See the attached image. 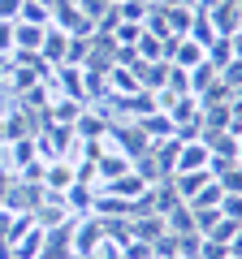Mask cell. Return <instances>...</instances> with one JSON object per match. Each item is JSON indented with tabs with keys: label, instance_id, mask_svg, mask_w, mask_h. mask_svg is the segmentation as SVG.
<instances>
[{
	"label": "cell",
	"instance_id": "6da1fadb",
	"mask_svg": "<svg viewBox=\"0 0 242 259\" xmlns=\"http://www.w3.org/2000/svg\"><path fill=\"white\" fill-rule=\"evenodd\" d=\"M100 242H104V221L95 212L78 216V221H74V259H87Z\"/></svg>",
	"mask_w": 242,
	"mask_h": 259
},
{
	"label": "cell",
	"instance_id": "ffe728a7",
	"mask_svg": "<svg viewBox=\"0 0 242 259\" xmlns=\"http://www.w3.org/2000/svg\"><path fill=\"white\" fill-rule=\"evenodd\" d=\"M165 91L169 95H190V74H186V69H177V65H169V69H165Z\"/></svg>",
	"mask_w": 242,
	"mask_h": 259
},
{
	"label": "cell",
	"instance_id": "277c9868",
	"mask_svg": "<svg viewBox=\"0 0 242 259\" xmlns=\"http://www.w3.org/2000/svg\"><path fill=\"white\" fill-rule=\"evenodd\" d=\"M74 182H78V177H74V164H69V160H48V173H44V194H56V199H61V194H65Z\"/></svg>",
	"mask_w": 242,
	"mask_h": 259
},
{
	"label": "cell",
	"instance_id": "4316f807",
	"mask_svg": "<svg viewBox=\"0 0 242 259\" xmlns=\"http://www.w3.org/2000/svg\"><path fill=\"white\" fill-rule=\"evenodd\" d=\"M9 242H13V216L0 207V259H9Z\"/></svg>",
	"mask_w": 242,
	"mask_h": 259
},
{
	"label": "cell",
	"instance_id": "7a4b0ae2",
	"mask_svg": "<svg viewBox=\"0 0 242 259\" xmlns=\"http://www.w3.org/2000/svg\"><path fill=\"white\" fill-rule=\"evenodd\" d=\"M39 259H74V221H65V225H56V229L44 233Z\"/></svg>",
	"mask_w": 242,
	"mask_h": 259
},
{
	"label": "cell",
	"instance_id": "d4e9b609",
	"mask_svg": "<svg viewBox=\"0 0 242 259\" xmlns=\"http://www.w3.org/2000/svg\"><path fill=\"white\" fill-rule=\"evenodd\" d=\"M112 13H117L121 22H143V13H147V0H121V5H112Z\"/></svg>",
	"mask_w": 242,
	"mask_h": 259
},
{
	"label": "cell",
	"instance_id": "8fae6325",
	"mask_svg": "<svg viewBox=\"0 0 242 259\" xmlns=\"http://www.w3.org/2000/svg\"><path fill=\"white\" fill-rule=\"evenodd\" d=\"M121 173H130V156H121V151L108 147L100 160H95V186L112 182V177H121Z\"/></svg>",
	"mask_w": 242,
	"mask_h": 259
},
{
	"label": "cell",
	"instance_id": "44dd1931",
	"mask_svg": "<svg viewBox=\"0 0 242 259\" xmlns=\"http://www.w3.org/2000/svg\"><path fill=\"white\" fill-rule=\"evenodd\" d=\"M139 35H143V22H117V26H112V44L117 48H134Z\"/></svg>",
	"mask_w": 242,
	"mask_h": 259
},
{
	"label": "cell",
	"instance_id": "ac0fdd59",
	"mask_svg": "<svg viewBox=\"0 0 242 259\" xmlns=\"http://www.w3.org/2000/svg\"><path fill=\"white\" fill-rule=\"evenodd\" d=\"M134 52H139V61H165V39H156V35L143 30L139 44H134Z\"/></svg>",
	"mask_w": 242,
	"mask_h": 259
},
{
	"label": "cell",
	"instance_id": "f1b7e54d",
	"mask_svg": "<svg viewBox=\"0 0 242 259\" xmlns=\"http://www.w3.org/2000/svg\"><path fill=\"white\" fill-rule=\"evenodd\" d=\"M221 216H229V221L242 225V194H225L221 199Z\"/></svg>",
	"mask_w": 242,
	"mask_h": 259
},
{
	"label": "cell",
	"instance_id": "f35d334b",
	"mask_svg": "<svg viewBox=\"0 0 242 259\" xmlns=\"http://www.w3.org/2000/svg\"><path fill=\"white\" fill-rule=\"evenodd\" d=\"M233 160H238V164H242V134H238V156H233Z\"/></svg>",
	"mask_w": 242,
	"mask_h": 259
},
{
	"label": "cell",
	"instance_id": "603a6c76",
	"mask_svg": "<svg viewBox=\"0 0 242 259\" xmlns=\"http://www.w3.org/2000/svg\"><path fill=\"white\" fill-rule=\"evenodd\" d=\"M186 74H190V95H199L204 87H212V82H216V69H212L208 61H199L195 69H186Z\"/></svg>",
	"mask_w": 242,
	"mask_h": 259
},
{
	"label": "cell",
	"instance_id": "74e56055",
	"mask_svg": "<svg viewBox=\"0 0 242 259\" xmlns=\"http://www.w3.org/2000/svg\"><path fill=\"white\" fill-rule=\"evenodd\" d=\"M233 9H238V30H242V0H238V5H233Z\"/></svg>",
	"mask_w": 242,
	"mask_h": 259
},
{
	"label": "cell",
	"instance_id": "4dcf8cb0",
	"mask_svg": "<svg viewBox=\"0 0 242 259\" xmlns=\"http://www.w3.org/2000/svg\"><path fill=\"white\" fill-rule=\"evenodd\" d=\"M216 78H221V82H225V87H229V91H233V87L242 82V61H229V65H225V69H221V74H216Z\"/></svg>",
	"mask_w": 242,
	"mask_h": 259
},
{
	"label": "cell",
	"instance_id": "52a82bcc",
	"mask_svg": "<svg viewBox=\"0 0 242 259\" xmlns=\"http://www.w3.org/2000/svg\"><path fill=\"white\" fill-rule=\"evenodd\" d=\"M52 74H56V82H61V91H65L69 100L87 104V74H83V65H56Z\"/></svg>",
	"mask_w": 242,
	"mask_h": 259
},
{
	"label": "cell",
	"instance_id": "30bf717a",
	"mask_svg": "<svg viewBox=\"0 0 242 259\" xmlns=\"http://www.w3.org/2000/svg\"><path fill=\"white\" fill-rule=\"evenodd\" d=\"M195 168H208V147L204 143H182L177 147V160H173V173H195Z\"/></svg>",
	"mask_w": 242,
	"mask_h": 259
},
{
	"label": "cell",
	"instance_id": "4fadbf2b",
	"mask_svg": "<svg viewBox=\"0 0 242 259\" xmlns=\"http://www.w3.org/2000/svg\"><path fill=\"white\" fill-rule=\"evenodd\" d=\"M48 26H30V22H13V52H39Z\"/></svg>",
	"mask_w": 242,
	"mask_h": 259
},
{
	"label": "cell",
	"instance_id": "5b68a950",
	"mask_svg": "<svg viewBox=\"0 0 242 259\" xmlns=\"http://www.w3.org/2000/svg\"><path fill=\"white\" fill-rule=\"evenodd\" d=\"M65 52H69V35L61 26H48L44 30V44H39V56L56 69V65H65Z\"/></svg>",
	"mask_w": 242,
	"mask_h": 259
},
{
	"label": "cell",
	"instance_id": "836d02e7",
	"mask_svg": "<svg viewBox=\"0 0 242 259\" xmlns=\"http://www.w3.org/2000/svg\"><path fill=\"white\" fill-rule=\"evenodd\" d=\"M160 5H169V9H195L199 0H160Z\"/></svg>",
	"mask_w": 242,
	"mask_h": 259
},
{
	"label": "cell",
	"instance_id": "ba28073f",
	"mask_svg": "<svg viewBox=\"0 0 242 259\" xmlns=\"http://www.w3.org/2000/svg\"><path fill=\"white\" fill-rule=\"evenodd\" d=\"M108 112H100V108H83L78 112V121H74V134L78 139H104L108 134Z\"/></svg>",
	"mask_w": 242,
	"mask_h": 259
},
{
	"label": "cell",
	"instance_id": "8992f818",
	"mask_svg": "<svg viewBox=\"0 0 242 259\" xmlns=\"http://www.w3.org/2000/svg\"><path fill=\"white\" fill-rule=\"evenodd\" d=\"M165 233H169V225H165V216H160V212L130 216V238H139V242H156V238H165Z\"/></svg>",
	"mask_w": 242,
	"mask_h": 259
},
{
	"label": "cell",
	"instance_id": "484cf974",
	"mask_svg": "<svg viewBox=\"0 0 242 259\" xmlns=\"http://www.w3.org/2000/svg\"><path fill=\"white\" fill-rule=\"evenodd\" d=\"M44 173H48V160H30V164L26 168H18V177H22V182H30V186H44Z\"/></svg>",
	"mask_w": 242,
	"mask_h": 259
},
{
	"label": "cell",
	"instance_id": "e0dca14e",
	"mask_svg": "<svg viewBox=\"0 0 242 259\" xmlns=\"http://www.w3.org/2000/svg\"><path fill=\"white\" fill-rule=\"evenodd\" d=\"M238 233H242V225H238V221H229V216H221V221H216L212 229L204 233V238H208V242H221V246H229Z\"/></svg>",
	"mask_w": 242,
	"mask_h": 259
},
{
	"label": "cell",
	"instance_id": "9a60e30c",
	"mask_svg": "<svg viewBox=\"0 0 242 259\" xmlns=\"http://www.w3.org/2000/svg\"><path fill=\"white\" fill-rule=\"evenodd\" d=\"M139 130H143V134H147L151 143H160V139H169V134H173V121H169L165 112L156 108V112H147V117L139 121Z\"/></svg>",
	"mask_w": 242,
	"mask_h": 259
},
{
	"label": "cell",
	"instance_id": "7402d4cb",
	"mask_svg": "<svg viewBox=\"0 0 242 259\" xmlns=\"http://www.w3.org/2000/svg\"><path fill=\"white\" fill-rule=\"evenodd\" d=\"M216 182H221L225 194H242V164L233 160V164H225L221 173H216Z\"/></svg>",
	"mask_w": 242,
	"mask_h": 259
},
{
	"label": "cell",
	"instance_id": "8d00e7d4",
	"mask_svg": "<svg viewBox=\"0 0 242 259\" xmlns=\"http://www.w3.org/2000/svg\"><path fill=\"white\" fill-rule=\"evenodd\" d=\"M233 104H242V82H238V87H233Z\"/></svg>",
	"mask_w": 242,
	"mask_h": 259
},
{
	"label": "cell",
	"instance_id": "3957f363",
	"mask_svg": "<svg viewBox=\"0 0 242 259\" xmlns=\"http://www.w3.org/2000/svg\"><path fill=\"white\" fill-rule=\"evenodd\" d=\"M95 194H100V186H91V182H74L65 194H61V203H65V212L78 221V216H87V212H91Z\"/></svg>",
	"mask_w": 242,
	"mask_h": 259
},
{
	"label": "cell",
	"instance_id": "d6986e66",
	"mask_svg": "<svg viewBox=\"0 0 242 259\" xmlns=\"http://www.w3.org/2000/svg\"><path fill=\"white\" fill-rule=\"evenodd\" d=\"M165 18H169V35L182 39L190 30V22H195V9H169V5H165Z\"/></svg>",
	"mask_w": 242,
	"mask_h": 259
},
{
	"label": "cell",
	"instance_id": "2e32d148",
	"mask_svg": "<svg viewBox=\"0 0 242 259\" xmlns=\"http://www.w3.org/2000/svg\"><path fill=\"white\" fill-rule=\"evenodd\" d=\"M35 139H9V168L18 173V168H26L30 160H35Z\"/></svg>",
	"mask_w": 242,
	"mask_h": 259
},
{
	"label": "cell",
	"instance_id": "d590c367",
	"mask_svg": "<svg viewBox=\"0 0 242 259\" xmlns=\"http://www.w3.org/2000/svg\"><path fill=\"white\" fill-rule=\"evenodd\" d=\"M9 74V56H0V78Z\"/></svg>",
	"mask_w": 242,
	"mask_h": 259
},
{
	"label": "cell",
	"instance_id": "d6a6232c",
	"mask_svg": "<svg viewBox=\"0 0 242 259\" xmlns=\"http://www.w3.org/2000/svg\"><path fill=\"white\" fill-rule=\"evenodd\" d=\"M13 52V22H0V56Z\"/></svg>",
	"mask_w": 242,
	"mask_h": 259
},
{
	"label": "cell",
	"instance_id": "ab89813d",
	"mask_svg": "<svg viewBox=\"0 0 242 259\" xmlns=\"http://www.w3.org/2000/svg\"><path fill=\"white\" fill-rule=\"evenodd\" d=\"M39 5H48V9H52V0H39Z\"/></svg>",
	"mask_w": 242,
	"mask_h": 259
},
{
	"label": "cell",
	"instance_id": "e575fe53",
	"mask_svg": "<svg viewBox=\"0 0 242 259\" xmlns=\"http://www.w3.org/2000/svg\"><path fill=\"white\" fill-rule=\"evenodd\" d=\"M229 259H242V233H238V238L229 242Z\"/></svg>",
	"mask_w": 242,
	"mask_h": 259
},
{
	"label": "cell",
	"instance_id": "f546056e",
	"mask_svg": "<svg viewBox=\"0 0 242 259\" xmlns=\"http://www.w3.org/2000/svg\"><path fill=\"white\" fill-rule=\"evenodd\" d=\"M199 259H229V246H221V242H199Z\"/></svg>",
	"mask_w": 242,
	"mask_h": 259
},
{
	"label": "cell",
	"instance_id": "cb8c5ba5",
	"mask_svg": "<svg viewBox=\"0 0 242 259\" xmlns=\"http://www.w3.org/2000/svg\"><path fill=\"white\" fill-rule=\"evenodd\" d=\"M221 199H225V190H221V182L212 177V182H208L204 190H199L195 199H190V207H221Z\"/></svg>",
	"mask_w": 242,
	"mask_h": 259
},
{
	"label": "cell",
	"instance_id": "83f0119b",
	"mask_svg": "<svg viewBox=\"0 0 242 259\" xmlns=\"http://www.w3.org/2000/svg\"><path fill=\"white\" fill-rule=\"evenodd\" d=\"M78 9H83V13H87V18H91V22H100L104 13L112 9V0H78Z\"/></svg>",
	"mask_w": 242,
	"mask_h": 259
},
{
	"label": "cell",
	"instance_id": "1f68e13d",
	"mask_svg": "<svg viewBox=\"0 0 242 259\" xmlns=\"http://www.w3.org/2000/svg\"><path fill=\"white\" fill-rule=\"evenodd\" d=\"M87 259H126V255H121V246H112V242H100Z\"/></svg>",
	"mask_w": 242,
	"mask_h": 259
},
{
	"label": "cell",
	"instance_id": "5bb4252c",
	"mask_svg": "<svg viewBox=\"0 0 242 259\" xmlns=\"http://www.w3.org/2000/svg\"><path fill=\"white\" fill-rule=\"evenodd\" d=\"M83 108H87V104L83 100H69V95H65V100H52V104H48V121H56V125H74Z\"/></svg>",
	"mask_w": 242,
	"mask_h": 259
},
{
	"label": "cell",
	"instance_id": "7c38bea8",
	"mask_svg": "<svg viewBox=\"0 0 242 259\" xmlns=\"http://www.w3.org/2000/svg\"><path fill=\"white\" fill-rule=\"evenodd\" d=\"M100 190H108V194H121V199H139V194L147 190V182H143V177L130 168V173H121V177H112V182H104Z\"/></svg>",
	"mask_w": 242,
	"mask_h": 259
},
{
	"label": "cell",
	"instance_id": "9c48e42d",
	"mask_svg": "<svg viewBox=\"0 0 242 259\" xmlns=\"http://www.w3.org/2000/svg\"><path fill=\"white\" fill-rule=\"evenodd\" d=\"M160 112L173 121V130L177 125H199V100L195 95H177V100L169 104V108H160Z\"/></svg>",
	"mask_w": 242,
	"mask_h": 259
}]
</instances>
